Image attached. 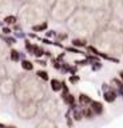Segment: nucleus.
Returning <instances> with one entry per match:
<instances>
[{
  "label": "nucleus",
  "instance_id": "nucleus-7",
  "mask_svg": "<svg viewBox=\"0 0 123 128\" xmlns=\"http://www.w3.org/2000/svg\"><path fill=\"white\" fill-rule=\"evenodd\" d=\"M21 67L24 68V70H27V71H31L32 70V64L29 62H27V60H24V62L21 63Z\"/></svg>",
  "mask_w": 123,
  "mask_h": 128
},
{
  "label": "nucleus",
  "instance_id": "nucleus-16",
  "mask_svg": "<svg viewBox=\"0 0 123 128\" xmlns=\"http://www.w3.org/2000/svg\"><path fill=\"white\" fill-rule=\"evenodd\" d=\"M3 32H4V33H9V32H11V31H9L8 28H4V29H3Z\"/></svg>",
  "mask_w": 123,
  "mask_h": 128
},
{
  "label": "nucleus",
  "instance_id": "nucleus-2",
  "mask_svg": "<svg viewBox=\"0 0 123 128\" xmlns=\"http://www.w3.org/2000/svg\"><path fill=\"white\" fill-rule=\"evenodd\" d=\"M43 111H44V113L48 117H56L57 116V107L56 104L53 103L52 100H48V101H45L44 104H43Z\"/></svg>",
  "mask_w": 123,
  "mask_h": 128
},
{
  "label": "nucleus",
  "instance_id": "nucleus-12",
  "mask_svg": "<svg viewBox=\"0 0 123 128\" xmlns=\"http://www.w3.org/2000/svg\"><path fill=\"white\" fill-rule=\"evenodd\" d=\"M11 59H12V60H15V62H16V60H19V54H17L16 51H12V52H11Z\"/></svg>",
  "mask_w": 123,
  "mask_h": 128
},
{
  "label": "nucleus",
  "instance_id": "nucleus-10",
  "mask_svg": "<svg viewBox=\"0 0 123 128\" xmlns=\"http://www.w3.org/2000/svg\"><path fill=\"white\" fill-rule=\"evenodd\" d=\"M37 76L41 78L43 80H48V76H47V74H45L44 71H39V72H37Z\"/></svg>",
  "mask_w": 123,
  "mask_h": 128
},
{
  "label": "nucleus",
  "instance_id": "nucleus-15",
  "mask_svg": "<svg viewBox=\"0 0 123 128\" xmlns=\"http://www.w3.org/2000/svg\"><path fill=\"white\" fill-rule=\"evenodd\" d=\"M67 101H68V103H70V104H74V97H72V96H70V95H68V96H67Z\"/></svg>",
  "mask_w": 123,
  "mask_h": 128
},
{
  "label": "nucleus",
  "instance_id": "nucleus-6",
  "mask_svg": "<svg viewBox=\"0 0 123 128\" xmlns=\"http://www.w3.org/2000/svg\"><path fill=\"white\" fill-rule=\"evenodd\" d=\"M51 87H52L53 91H59L60 87H62V84H60V81H57V80H52V81H51Z\"/></svg>",
  "mask_w": 123,
  "mask_h": 128
},
{
  "label": "nucleus",
  "instance_id": "nucleus-11",
  "mask_svg": "<svg viewBox=\"0 0 123 128\" xmlns=\"http://www.w3.org/2000/svg\"><path fill=\"white\" fill-rule=\"evenodd\" d=\"M47 28V24H40V25H36V27H33V31H41V29H45Z\"/></svg>",
  "mask_w": 123,
  "mask_h": 128
},
{
  "label": "nucleus",
  "instance_id": "nucleus-1",
  "mask_svg": "<svg viewBox=\"0 0 123 128\" xmlns=\"http://www.w3.org/2000/svg\"><path fill=\"white\" fill-rule=\"evenodd\" d=\"M37 112V104L35 101H23L17 108V113L23 119H31L36 115Z\"/></svg>",
  "mask_w": 123,
  "mask_h": 128
},
{
  "label": "nucleus",
  "instance_id": "nucleus-5",
  "mask_svg": "<svg viewBox=\"0 0 123 128\" xmlns=\"http://www.w3.org/2000/svg\"><path fill=\"white\" fill-rule=\"evenodd\" d=\"M104 99L107 100V101H114L115 100V93L114 92H111V91H108V92H106V93H104Z\"/></svg>",
  "mask_w": 123,
  "mask_h": 128
},
{
  "label": "nucleus",
  "instance_id": "nucleus-13",
  "mask_svg": "<svg viewBox=\"0 0 123 128\" xmlns=\"http://www.w3.org/2000/svg\"><path fill=\"white\" fill-rule=\"evenodd\" d=\"M72 43H74V46H78V47H82L86 44V41H83V40H74Z\"/></svg>",
  "mask_w": 123,
  "mask_h": 128
},
{
  "label": "nucleus",
  "instance_id": "nucleus-17",
  "mask_svg": "<svg viewBox=\"0 0 123 128\" xmlns=\"http://www.w3.org/2000/svg\"><path fill=\"white\" fill-rule=\"evenodd\" d=\"M120 78H122V79H123V72H122V74H120Z\"/></svg>",
  "mask_w": 123,
  "mask_h": 128
},
{
  "label": "nucleus",
  "instance_id": "nucleus-4",
  "mask_svg": "<svg viewBox=\"0 0 123 128\" xmlns=\"http://www.w3.org/2000/svg\"><path fill=\"white\" fill-rule=\"evenodd\" d=\"M92 111H94L95 113H102V111H103L102 104H100V103H98V101L92 103Z\"/></svg>",
  "mask_w": 123,
  "mask_h": 128
},
{
  "label": "nucleus",
  "instance_id": "nucleus-9",
  "mask_svg": "<svg viewBox=\"0 0 123 128\" xmlns=\"http://www.w3.org/2000/svg\"><path fill=\"white\" fill-rule=\"evenodd\" d=\"M5 23H8V24H13L15 21H16V17L15 16H8V17H5Z\"/></svg>",
  "mask_w": 123,
  "mask_h": 128
},
{
  "label": "nucleus",
  "instance_id": "nucleus-8",
  "mask_svg": "<svg viewBox=\"0 0 123 128\" xmlns=\"http://www.w3.org/2000/svg\"><path fill=\"white\" fill-rule=\"evenodd\" d=\"M80 103L82 104H86V103H90V97L86 95H80Z\"/></svg>",
  "mask_w": 123,
  "mask_h": 128
},
{
  "label": "nucleus",
  "instance_id": "nucleus-3",
  "mask_svg": "<svg viewBox=\"0 0 123 128\" xmlns=\"http://www.w3.org/2000/svg\"><path fill=\"white\" fill-rule=\"evenodd\" d=\"M37 128H57V127H56V124L52 121V119H44L39 123Z\"/></svg>",
  "mask_w": 123,
  "mask_h": 128
},
{
  "label": "nucleus",
  "instance_id": "nucleus-14",
  "mask_svg": "<svg viewBox=\"0 0 123 128\" xmlns=\"http://www.w3.org/2000/svg\"><path fill=\"white\" fill-rule=\"evenodd\" d=\"M78 80H79L78 76H71V78H70V81H71V83H76Z\"/></svg>",
  "mask_w": 123,
  "mask_h": 128
},
{
  "label": "nucleus",
  "instance_id": "nucleus-18",
  "mask_svg": "<svg viewBox=\"0 0 123 128\" xmlns=\"http://www.w3.org/2000/svg\"><path fill=\"white\" fill-rule=\"evenodd\" d=\"M8 128H15V127H8Z\"/></svg>",
  "mask_w": 123,
  "mask_h": 128
}]
</instances>
